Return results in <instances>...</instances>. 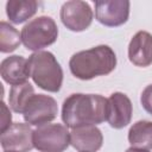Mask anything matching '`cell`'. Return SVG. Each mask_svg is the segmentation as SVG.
<instances>
[{
    "label": "cell",
    "mask_w": 152,
    "mask_h": 152,
    "mask_svg": "<svg viewBox=\"0 0 152 152\" xmlns=\"http://www.w3.org/2000/svg\"><path fill=\"white\" fill-rule=\"evenodd\" d=\"M108 118V99L97 94H71L62 107V120L66 127L95 126Z\"/></svg>",
    "instance_id": "cell-1"
},
{
    "label": "cell",
    "mask_w": 152,
    "mask_h": 152,
    "mask_svg": "<svg viewBox=\"0 0 152 152\" xmlns=\"http://www.w3.org/2000/svg\"><path fill=\"white\" fill-rule=\"evenodd\" d=\"M116 66L115 52L108 45H99L76 52L69 61L71 74L80 80H91L110 74Z\"/></svg>",
    "instance_id": "cell-2"
},
{
    "label": "cell",
    "mask_w": 152,
    "mask_h": 152,
    "mask_svg": "<svg viewBox=\"0 0 152 152\" xmlns=\"http://www.w3.org/2000/svg\"><path fill=\"white\" fill-rule=\"evenodd\" d=\"M30 76L42 89L57 93L63 83V70L53 53L37 51L28 57Z\"/></svg>",
    "instance_id": "cell-3"
},
{
    "label": "cell",
    "mask_w": 152,
    "mask_h": 152,
    "mask_svg": "<svg viewBox=\"0 0 152 152\" xmlns=\"http://www.w3.org/2000/svg\"><path fill=\"white\" fill-rule=\"evenodd\" d=\"M20 34L25 48L37 52L57 40L58 27L52 18L40 15L28 21L23 27Z\"/></svg>",
    "instance_id": "cell-4"
},
{
    "label": "cell",
    "mask_w": 152,
    "mask_h": 152,
    "mask_svg": "<svg viewBox=\"0 0 152 152\" xmlns=\"http://www.w3.org/2000/svg\"><path fill=\"white\" fill-rule=\"evenodd\" d=\"M70 144V132L61 124H45L33 131V146L40 152H63Z\"/></svg>",
    "instance_id": "cell-5"
},
{
    "label": "cell",
    "mask_w": 152,
    "mask_h": 152,
    "mask_svg": "<svg viewBox=\"0 0 152 152\" xmlns=\"http://www.w3.org/2000/svg\"><path fill=\"white\" fill-rule=\"evenodd\" d=\"M58 107L53 97L44 94H33L23 112L24 120L33 126H42L57 116Z\"/></svg>",
    "instance_id": "cell-6"
},
{
    "label": "cell",
    "mask_w": 152,
    "mask_h": 152,
    "mask_svg": "<svg viewBox=\"0 0 152 152\" xmlns=\"http://www.w3.org/2000/svg\"><path fill=\"white\" fill-rule=\"evenodd\" d=\"M61 20L70 31L81 32L90 26L93 21V11L86 1H66L61 8Z\"/></svg>",
    "instance_id": "cell-7"
},
{
    "label": "cell",
    "mask_w": 152,
    "mask_h": 152,
    "mask_svg": "<svg viewBox=\"0 0 152 152\" xmlns=\"http://www.w3.org/2000/svg\"><path fill=\"white\" fill-rule=\"evenodd\" d=\"M0 142L4 151L28 152L34 147L33 131L28 124L14 122L6 131L1 132Z\"/></svg>",
    "instance_id": "cell-8"
},
{
    "label": "cell",
    "mask_w": 152,
    "mask_h": 152,
    "mask_svg": "<svg viewBox=\"0 0 152 152\" xmlns=\"http://www.w3.org/2000/svg\"><path fill=\"white\" fill-rule=\"evenodd\" d=\"M129 15V1L104 0L95 1V17L99 23L106 26H120Z\"/></svg>",
    "instance_id": "cell-9"
},
{
    "label": "cell",
    "mask_w": 152,
    "mask_h": 152,
    "mask_svg": "<svg viewBox=\"0 0 152 152\" xmlns=\"http://www.w3.org/2000/svg\"><path fill=\"white\" fill-rule=\"evenodd\" d=\"M132 119V102L124 93H113L108 99V124L116 129L126 127Z\"/></svg>",
    "instance_id": "cell-10"
},
{
    "label": "cell",
    "mask_w": 152,
    "mask_h": 152,
    "mask_svg": "<svg viewBox=\"0 0 152 152\" xmlns=\"http://www.w3.org/2000/svg\"><path fill=\"white\" fill-rule=\"evenodd\" d=\"M103 137L95 126H82L70 132V144L80 152H96L101 148Z\"/></svg>",
    "instance_id": "cell-11"
},
{
    "label": "cell",
    "mask_w": 152,
    "mask_h": 152,
    "mask_svg": "<svg viewBox=\"0 0 152 152\" xmlns=\"http://www.w3.org/2000/svg\"><path fill=\"white\" fill-rule=\"evenodd\" d=\"M128 58L137 66L152 64V34L147 31L137 32L128 45Z\"/></svg>",
    "instance_id": "cell-12"
},
{
    "label": "cell",
    "mask_w": 152,
    "mask_h": 152,
    "mask_svg": "<svg viewBox=\"0 0 152 152\" xmlns=\"http://www.w3.org/2000/svg\"><path fill=\"white\" fill-rule=\"evenodd\" d=\"M0 74L5 82L11 86H17L27 82L30 76L28 61L23 56H10L0 64Z\"/></svg>",
    "instance_id": "cell-13"
},
{
    "label": "cell",
    "mask_w": 152,
    "mask_h": 152,
    "mask_svg": "<svg viewBox=\"0 0 152 152\" xmlns=\"http://www.w3.org/2000/svg\"><path fill=\"white\" fill-rule=\"evenodd\" d=\"M38 8V2L34 0H10L6 4V14L10 21L21 24L31 18Z\"/></svg>",
    "instance_id": "cell-14"
},
{
    "label": "cell",
    "mask_w": 152,
    "mask_h": 152,
    "mask_svg": "<svg viewBox=\"0 0 152 152\" xmlns=\"http://www.w3.org/2000/svg\"><path fill=\"white\" fill-rule=\"evenodd\" d=\"M128 141L132 147L151 150L152 148V121H137L128 131Z\"/></svg>",
    "instance_id": "cell-15"
},
{
    "label": "cell",
    "mask_w": 152,
    "mask_h": 152,
    "mask_svg": "<svg viewBox=\"0 0 152 152\" xmlns=\"http://www.w3.org/2000/svg\"><path fill=\"white\" fill-rule=\"evenodd\" d=\"M33 94H34L33 87L28 82L12 86V88L10 90V97H8L10 107L15 113H23L27 101L30 100V97Z\"/></svg>",
    "instance_id": "cell-16"
},
{
    "label": "cell",
    "mask_w": 152,
    "mask_h": 152,
    "mask_svg": "<svg viewBox=\"0 0 152 152\" xmlns=\"http://www.w3.org/2000/svg\"><path fill=\"white\" fill-rule=\"evenodd\" d=\"M21 43V34L18 30L6 21L0 23V51L4 53L12 52L19 48Z\"/></svg>",
    "instance_id": "cell-17"
},
{
    "label": "cell",
    "mask_w": 152,
    "mask_h": 152,
    "mask_svg": "<svg viewBox=\"0 0 152 152\" xmlns=\"http://www.w3.org/2000/svg\"><path fill=\"white\" fill-rule=\"evenodd\" d=\"M140 101H141V104L145 108V110L148 112L150 114H152V84L147 86L142 90Z\"/></svg>",
    "instance_id": "cell-18"
},
{
    "label": "cell",
    "mask_w": 152,
    "mask_h": 152,
    "mask_svg": "<svg viewBox=\"0 0 152 152\" xmlns=\"http://www.w3.org/2000/svg\"><path fill=\"white\" fill-rule=\"evenodd\" d=\"M1 110H2V114H1V132H4V131H6L11 126L12 115H11L7 106L4 102L1 103Z\"/></svg>",
    "instance_id": "cell-19"
},
{
    "label": "cell",
    "mask_w": 152,
    "mask_h": 152,
    "mask_svg": "<svg viewBox=\"0 0 152 152\" xmlns=\"http://www.w3.org/2000/svg\"><path fill=\"white\" fill-rule=\"evenodd\" d=\"M126 152H148V150H142V148H137V147H131Z\"/></svg>",
    "instance_id": "cell-20"
},
{
    "label": "cell",
    "mask_w": 152,
    "mask_h": 152,
    "mask_svg": "<svg viewBox=\"0 0 152 152\" xmlns=\"http://www.w3.org/2000/svg\"><path fill=\"white\" fill-rule=\"evenodd\" d=\"M5 152H11V151H5Z\"/></svg>",
    "instance_id": "cell-21"
}]
</instances>
